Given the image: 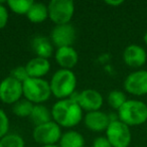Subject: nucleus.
I'll return each instance as SVG.
<instances>
[{
  "mask_svg": "<svg viewBox=\"0 0 147 147\" xmlns=\"http://www.w3.org/2000/svg\"><path fill=\"white\" fill-rule=\"evenodd\" d=\"M124 2L123 0H117V1H106V3L108 5H111V6H118V5H121Z\"/></svg>",
  "mask_w": 147,
  "mask_h": 147,
  "instance_id": "cd10ccee",
  "label": "nucleus"
},
{
  "mask_svg": "<svg viewBox=\"0 0 147 147\" xmlns=\"http://www.w3.org/2000/svg\"><path fill=\"white\" fill-rule=\"evenodd\" d=\"M29 117H30L31 121L36 126L41 124H45L47 122H51V118H53L51 111L45 106H42V105H35L33 107V110Z\"/></svg>",
  "mask_w": 147,
  "mask_h": 147,
  "instance_id": "6ab92c4d",
  "label": "nucleus"
},
{
  "mask_svg": "<svg viewBox=\"0 0 147 147\" xmlns=\"http://www.w3.org/2000/svg\"><path fill=\"white\" fill-rule=\"evenodd\" d=\"M51 94L57 99H65L74 94L77 86V78L69 69H61L55 73L51 81Z\"/></svg>",
  "mask_w": 147,
  "mask_h": 147,
  "instance_id": "7ed1b4c3",
  "label": "nucleus"
},
{
  "mask_svg": "<svg viewBox=\"0 0 147 147\" xmlns=\"http://www.w3.org/2000/svg\"><path fill=\"white\" fill-rule=\"evenodd\" d=\"M93 147H112L107 137H98L94 140Z\"/></svg>",
  "mask_w": 147,
  "mask_h": 147,
  "instance_id": "bb28decb",
  "label": "nucleus"
},
{
  "mask_svg": "<svg viewBox=\"0 0 147 147\" xmlns=\"http://www.w3.org/2000/svg\"><path fill=\"white\" fill-rule=\"evenodd\" d=\"M22 88L25 99L32 104L45 102L49 100L51 94L49 83L38 78H28L22 83Z\"/></svg>",
  "mask_w": 147,
  "mask_h": 147,
  "instance_id": "20e7f679",
  "label": "nucleus"
},
{
  "mask_svg": "<svg viewBox=\"0 0 147 147\" xmlns=\"http://www.w3.org/2000/svg\"><path fill=\"white\" fill-rule=\"evenodd\" d=\"M59 145L61 147H84L85 139L77 131H69L61 135Z\"/></svg>",
  "mask_w": 147,
  "mask_h": 147,
  "instance_id": "f3484780",
  "label": "nucleus"
},
{
  "mask_svg": "<svg viewBox=\"0 0 147 147\" xmlns=\"http://www.w3.org/2000/svg\"><path fill=\"white\" fill-rule=\"evenodd\" d=\"M32 135L33 139L39 144L53 145L55 142L61 140V131L59 124L51 121L45 124L35 126Z\"/></svg>",
  "mask_w": 147,
  "mask_h": 147,
  "instance_id": "0eeeda50",
  "label": "nucleus"
},
{
  "mask_svg": "<svg viewBox=\"0 0 147 147\" xmlns=\"http://www.w3.org/2000/svg\"><path fill=\"white\" fill-rule=\"evenodd\" d=\"M55 59L61 67L65 69L74 67L78 63V53L71 47H65L57 49L55 53Z\"/></svg>",
  "mask_w": 147,
  "mask_h": 147,
  "instance_id": "4468645a",
  "label": "nucleus"
},
{
  "mask_svg": "<svg viewBox=\"0 0 147 147\" xmlns=\"http://www.w3.org/2000/svg\"><path fill=\"white\" fill-rule=\"evenodd\" d=\"M51 116L55 123L63 127H74L82 120L83 112L79 103L74 99H63L53 105Z\"/></svg>",
  "mask_w": 147,
  "mask_h": 147,
  "instance_id": "f257e3e1",
  "label": "nucleus"
},
{
  "mask_svg": "<svg viewBox=\"0 0 147 147\" xmlns=\"http://www.w3.org/2000/svg\"><path fill=\"white\" fill-rule=\"evenodd\" d=\"M8 21V12L7 9L0 3V29L3 28Z\"/></svg>",
  "mask_w": 147,
  "mask_h": 147,
  "instance_id": "a878e982",
  "label": "nucleus"
},
{
  "mask_svg": "<svg viewBox=\"0 0 147 147\" xmlns=\"http://www.w3.org/2000/svg\"><path fill=\"white\" fill-rule=\"evenodd\" d=\"M32 0H9L7 1L9 8L17 14H27L33 4Z\"/></svg>",
  "mask_w": 147,
  "mask_h": 147,
  "instance_id": "aec40b11",
  "label": "nucleus"
},
{
  "mask_svg": "<svg viewBox=\"0 0 147 147\" xmlns=\"http://www.w3.org/2000/svg\"><path fill=\"white\" fill-rule=\"evenodd\" d=\"M143 40H144V42L147 45V30H146V32L144 33V36H143Z\"/></svg>",
  "mask_w": 147,
  "mask_h": 147,
  "instance_id": "c85d7f7f",
  "label": "nucleus"
},
{
  "mask_svg": "<svg viewBox=\"0 0 147 147\" xmlns=\"http://www.w3.org/2000/svg\"><path fill=\"white\" fill-rule=\"evenodd\" d=\"M127 101L126 95L121 91H112L108 95V103L113 109L119 110Z\"/></svg>",
  "mask_w": 147,
  "mask_h": 147,
  "instance_id": "4be33fe9",
  "label": "nucleus"
},
{
  "mask_svg": "<svg viewBox=\"0 0 147 147\" xmlns=\"http://www.w3.org/2000/svg\"><path fill=\"white\" fill-rule=\"evenodd\" d=\"M10 77H12L15 80L19 81L20 83H23L24 81H26L27 79L29 78L25 67H16V69H14L11 71Z\"/></svg>",
  "mask_w": 147,
  "mask_h": 147,
  "instance_id": "393cba45",
  "label": "nucleus"
},
{
  "mask_svg": "<svg viewBox=\"0 0 147 147\" xmlns=\"http://www.w3.org/2000/svg\"><path fill=\"white\" fill-rule=\"evenodd\" d=\"M0 147H24V141L17 134L5 135L0 139Z\"/></svg>",
  "mask_w": 147,
  "mask_h": 147,
  "instance_id": "5701e85b",
  "label": "nucleus"
},
{
  "mask_svg": "<svg viewBox=\"0 0 147 147\" xmlns=\"http://www.w3.org/2000/svg\"><path fill=\"white\" fill-rule=\"evenodd\" d=\"M49 17L57 25L67 24L75 11V4L71 0H53L49 4Z\"/></svg>",
  "mask_w": 147,
  "mask_h": 147,
  "instance_id": "39448f33",
  "label": "nucleus"
},
{
  "mask_svg": "<svg viewBox=\"0 0 147 147\" xmlns=\"http://www.w3.org/2000/svg\"><path fill=\"white\" fill-rule=\"evenodd\" d=\"M106 137L112 147H128L131 143V131L129 126L120 120L112 121L106 130Z\"/></svg>",
  "mask_w": 147,
  "mask_h": 147,
  "instance_id": "423d86ee",
  "label": "nucleus"
},
{
  "mask_svg": "<svg viewBox=\"0 0 147 147\" xmlns=\"http://www.w3.org/2000/svg\"><path fill=\"white\" fill-rule=\"evenodd\" d=\"M41 147H61V146H57V145H43Z\"/></svg>",
  "mask_w": 147,
  "mask_h": 147,
  "instance_id": "c756f323",
  "label": "nucleus"
},
{
  "mask_svg": "<svg viewBox=\"0 0 147 147\" xmlns=\"http://www.w3.org/2000/svg\"><path fill=\"white\" fill-rule=\"evenodd\" d=\"M9 129V121L8 117L5 114V112L0 109V139L3 138L5 135H7V131Z\"/></svg>",
  "mask_w": 147,
  "mask_h": 147,
  "instance_id": "b1692460",
  "label": "nucleus"
},
{
  "mask_svg": "<svg viewBox=\"0 0 147 147\" xmlns=\"http://www.w3.org/2000/svg\"><path fill=\"white\" fill-rule=\"evenodd\" d=\"M76 39V30L73 25L67 24L57 25L51 31V40L57 47H71Z\"/></svg>",
  "mask_w": 147,
  "mask_h": 147,
  "instance_id": "9d476101",
  "label": "nucleus"
},
{
  "mask_svg": "<svg viewBox=\"0 0 147 147\" xmlns=\"http://www.w3.org/2000/svg\"><path fill=\"white\" fill-rule=\"evenodd\" d=\"M124 63L131 67H141L147 61L146 51L138 45H130L123 53Z\"/></svg>",
  "mask_w": 147,
  "mask_h": 147,
  "instance_id": "f8f14e48",
  "label": "nucleus"
},
{
  "mask_svg": "<svg viewBox=\"0 0 147 147\" xmlns=\"http://www.w3.org/2000/svg\"><path fill=\"white\" fill-rule=\"evenodd\" d=\"M124 89L131 95L143 96L147 94V71H133L125 79Z\"/></svg>",
  "mask_w": 147,
  "mask_h": 147,
  "instance_id": "1a4fd4ad",
  "label": "nucleus"
},
{
  "mask_svg": "<svg viewBox=\"0 0 147 147\" xmlns=\"http://www.w3.org/2000/svg\"><path fill=\"white\" fill-rule=\"evenodd\" d=\"M77 102L82 109L89 112H94V111H99V109L102 107L103 97L98 91L88 89L78 95Z\"/></svg>",
  "mask_w": 147,
  "mask_h": 147,
  "instance_id": "9b49d317",
  "label": "nucleus"
},
{
  "mask_svg": "<svg viewBox=\"0 0 147 147\" xmlns=\"http://www.w3.org/2000/svg\"><path fill=\"white\" fill-rule=\"evenodd\" d=\"M22 95V83L12 77H7L0 83V100L5 104H15Z\"/></svg>",
  "mask_w": 147,
  "mask_h": 147,
  "instance_id": "6e6552de",
  "label": "nucleus"
},
{
  "mask_svg": "<svg viewBox=\"0 0 147 147\" xmlns=\"http://www.w3.org/2000/svg\"><path fill=\"white\" fill-rule=\"evenodd\" d=\"M119 120L127 126H138L147 121V105L139 100H127L118 110Z\"/></svg>",
  "mask_w": 147,
  "mask_h": 147,
  "instance_id": "f03ea898",
  "label": "nucleus"
},
{
  "mask_svg": "<svg viewBox=\"0 0 147 147\" xmlns=\"http://www.w3.org/2000/svg\"><path fill=\"white\" fill-rule=\"evenodd\" d=\"M27 18L31 22L39 23L45 21L49 16V9L43 3H33L27 12Z\"/></svg>",
  "mask_w": 147,
  "mask_h": 147,
  "instance_id": "a211bd4d",
  "label": "nucleus"
},
{
  "mask_svg": "<svg viewBox=\"0 0 147 147\" xmlns=\"http://www.w3.org/2000/svg\"><path fill=\"white\" fill-rule=\"evenodd\" d=\"M33 104L28 100H19L13 105L12 111L16 116L19 117H28L31 115L33 110Z\"/></svg>",
  "mask_w": 147,
  "mask_h": 147,
  "instance_id": "412c9836",
  "label": "nucleus"
},
{
  "mask_svg": "<svg viewBox=\"0 0 147 147\" xmlns=\"http://www.w3.org/2000/svg\"><path fill=\"white\" fill-rule=\"evenodd\" d=\"M25 69L28 74L29 78L40 79L49 73L51 69V63L47 59L42 57H34L31 59L25 65Z\"/></svg>",
  "mask_w": 147,
  "mask_h": 147,
  "instance_id": "2eb2a0df",
  "label": "nucleus"
},
{
  "mask_svg": "<svg viewBox=\"0 0 147 147\" xmlns=\"http://www.w3.org/2000/svg\"><path fill=\"white\" fill-rule=\"evenodd\" d=\"M111 123L110 117L106 113L101 111L89 112L85 117V124L90 130L95 132L107 130L109 124Z\"/></svg>",
  "mask_w": 147,
  "mask_h": 147,
  "instance_id": "ddd939ff",
  "label": "nucleus"
},
{
  "mask_svg": "<svg viewBox=\"0 0 147 147\" xmlns=\"http://www.w3.org/2000/svg\"><path fill=\"white\" fill-rule=\"evenodd\" d=\"M32 49L37 57L49 59L53 55V49L51 41L45 36H36L32 40Z\"/></svg>",
  "mask_w": 147,
  "mask_h": 147,
  "instance_id": "dca6fc26",
  "label": "nucleus"
}]
</instances>
